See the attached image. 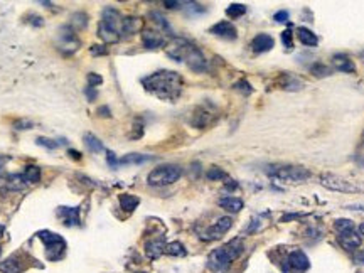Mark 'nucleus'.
I'll return each mask as SVG.
<instances>
[{"label": "nucleus", "instance_id": "nucleus-1", "mask_svg": "<svg viewBox=\"0 0 364 273\" xmlns=\"http://www.w3.org/2000/svg\"><path fill=\"white\" fill-rule=\"evenodd\" d=\"M142 83H144L147 91L159 96L160 99H167V101L177 99L184 86L182 76L177 75L176 71H167V70L152 73L150 76L144 78Z\"/></svg>", "mask_w": 364, "mask_h": 273}, {"label": "nucleus", "instance_id": "nucleus-2", "mask_svg": "<svg viewBox=\"0 0 364 273\" xmlns=\"http://www.w3.org/2000/svg\"><path fill=\"white\" fill-rule=\"evenodd\" d=\"M167 54L174 57L176 61H184L192 71L203 73L206 71V67H208V62H206V57L203 52L194 44L187 43V41L184 39L174 41V44L167 49Z\"/></svg>", "mask_w": 364, "mask_h": 273}, {"label": "nucleus", "instance_id": "nucleus-3", "mask_svg": "<svg viewBox=\"0 0 364 273\" xmlns=\"http://www.w3.org/2000/svg\"><path fill=\"white\" fill-rule=\"evenodd\" d=\"M243 250H245V246H243V241L240 238L231 240L224 246L211 251L208 256V266L214 273H224L229 268V265L243 253Z\"/></svg>", "mask_w": 364, "mask_h": 273}, {"label": "nucleus", "instance_id": "nucleus-4", "mask_svg": "<svg viewBox=\"0 0 364 273\" xmlns=\"http://www.w3.org/2000/svg\"><path fill=\"white\" fill-rule=\"evenodd\" d=\"M120 14L115 9H107L103 12L102 22L98 24V36L107 44H113L120 39Z\"/></svg>", "mask_w": 364, "mask_h": 273}, {"label": "nucleus", "instance_id": "nucleus-5", "mask_svg": "<svg viewBox=\"0 0 364 273\" xmlns=\"http://www.w3.org/2000/svg\"><path fill=\"white\" fill-rule=\"evenodd\" d=\"M181 176H182V169L179 165H160V167H155V169L150 172L149 177H147V182H149V186L163 187V186H169V184L177 182L181 179Z\"/></svg>", "mask_w": 364, "mask_h": 273}, {"label": "nucleus", "instance_id": "nucleus-6", "mask_svg": "<svg viewBox=\"0 0 364 273\" xmlns=\"http://www.w3.org/2000/svg\"><path fill=\"white\" fill-rule=\"evenodd\" d=\"M270 167L272 169H268V174L288 182H304L312 176L309 169L300 165H270Z\"/></svg>", "mask_w": 364, "mask_h": 273}, {"label": "nucleus", "instance_id": "nucleus-7", "mask_svg": "<svg viewBox=\"0 0 364 273\" xmlns=\"http://www.w3.org/2000/svg\"><path fill=\"white\" fill-rule=\"evenodd\" d=\"M38 236L46 246L47 258H49L51 261H56V260L62 258L64 250H66V241H64L62 236H59L57 233H52V231H39Z\"/></svg>", "mask_w": 364, "mask_h": 273}, {"label": "nucleus", "instance_id": "nucleus-8", "mask_svg": "<svg viewBox=\"0 0 364 273\" xmlns=\"http://www.w3.org/2000/svg\"><path fill=\"white\" fill-rule=\"evenodd\" d=\"M320 184L325 189H330V191L336 192H359V187L356 184H352L351 181H346L344 177L334 176V174H325L320 177Z\"/></svg>", "mask_w": 364, "mask_h": 273}, {"label": "nucleus", "instance_id": "nucleus-9", "mask_svg": "<svg viewBox=\"0 0 364 273\" xmlns=\"http://www.w3.org/2000/svg\"><path fill=\"white\" fill-rule=\"evenodd\" d=\"M231 226H233V219H231L229 216H223V218H219L213 226L208 228V231H206V234L203 236V238L208 240V241L209 240H219Z\"/></svg>", "mask_w": 364, "mask_h": 273}, {"label": "nucleus", "instance_id": "nucleus-10", "mask_svg": "<svg viewBox=\"0 0 364 273\" xmlns=\"http://www.w3.org/2000/svg\"><path fill=\"white\" fill-rule=\"evenodd\" d=\"M309 258H307V255L304 253V251H300V250H295L292 251L288 256H287V266H288V270H292L295 273H302L309 268Z\"/></svg>", "mask_w": 364, "mask_h": 273}, {"label": "nucleus", "instance_id": "nucleus-11", "mask_svg": "<svg viewBox=\"0 0 364 273\" xmlns=\"http://www.w3.org/2000/svg\"><path fill=\"white\" fill-rule=\"evenodd\" d=\"M216 115L218 113H216L214 110H211L208 107H199V108H196V112L192 115V125L196 128H206L208 125L214 122Z\"/></svg>", "mask_w": 364, "mask_h": 273}, {"label": "nucleus", "instance_id": "nucleus-12", "mask_svg": "<svg viewBox=\"0 0 364 273\" xmlns=\"http://www.w3.org/2000/svg\"><path fill=\"white\" fill-rule=\"evenodd\" d=\"M337 241H339V245L347 251H354L361 246V236L356 233V229L339 233L337 234Z\"/></svg>", "mask_w": 364, "mask_h": 273}, {"label": "nucleus", "instance_id": "nucleus-13", "mask_svg": "<svg viewBox=\"0 0 364 273\" xmlns=\"http://www.w3.org/2000/svg\"><path fill=\"white\" fill-rule=\"evenodd\" d=\"M142 41H144V46L147 49H159V47L166 44V39H163L160 30H154V29L142 30Z\"/></svg>", "mask_w": 364, "mask_h": 273}, {"label": "nucleus", "instance_id": "nucleus-14", "mask_svg": "<svg viewBox=\"0 0 364 273\" xmlns=\"http://www.w3.org/2000/svg\"><path fill=\"white\" fill-rule=\"evenodd\" d=\"M142 27H144V20H142L140 17H125V19H121L120 36H123V38H130V36L140 32Z\"/></svg>", "mask_w": 364, "mask_h": 273}, {"label": "nucleus", "instance_id": "nucleus-15", "mask_svg": "<svg viewBox=\"0 0 364 273\" xmlns=\"http://www.w3.org/2000/svg\"><path fill=\"white\" fill-rule=\"evenodd\" d=\"M166 251V241L160 236V238H154L145 243V255L149 256L150 260H157L159 256Z\"/></svg>", "mask_w": 364, "mask_h": 273}, {"label": "nucleus", "instance_id": "nucleus-16", "mask_svg": "<svg viewBox=\"0 0 364 273\" xmlns=\"http://www.w3.org/2000/svg\"><path fill=\"white\" fill-rule=\"evenodd\" d=\"M211 34L219 36V38H224V39H236V36H238L235 25L231 22H226V20L213 25V27H211Z\"/></svg>", "mask_w": 364, "mask_h": 273}, {"label": "nucleus", "instance_id": "nucleus-17", "mask_svg": "<svg viewBox=\"0 0 364 273\" xmlns=\"http://www.w3.org/2000/svg\"><path fill=\"white\" fill-rule=\"evenodd\" d=\"M57 216L62 218V223L66 226H76L80 224V209L78 208H59L57 209Z\"/></svg>", "mask_w": 364, "mask_h": 273}, {"label": "nucleus", "instance_id": "nucleus-18", "mask_svg": "<svg viewBox=\"0 0 364 273\" xmlns=\"http://www.w3.org/2000/svg\"><path fill=\"white\" fill-rule=\"evenodd\" d=\"M59 46L64 47L68 52H70L68 47H71V52H73V51H76L78 47H80V41H78L75 32H73L70 27H64V29L61 30V34H59Z\"/></svg>", "mask_w": 364, "mask_h": 273}, {"label": "nucleus", "instance_id": "nucleus-19", "mask_svg": "<svg viewBox=\"0 0 364 273\" xmlns=\"http://www.w3.org/2000/svg\"><path fill=\"white\" fill-rule=\"evenodd\" d=\"M273 46H275V41L268 34H258L256 38L251 41V49L255 52H267L270 51Z\"/></svg>", "mask_w": 364, "mask_h": 273}, {"label": "nucleus", "instance_id": "nucleus-20", "mask_svg": "<svg viewBox=\"0 0 364 273\" xmlns=\"http://www.w3.org/2000/svg\"><path fill=\"white\" fill-rule=\"evenodd\" d=\"M332 64H334L336 70L341 73H354L356 71L354 62H352L351 57L346 54H336L332 57Z\"/></svg>", "mask_w": 364, "mask_h": 273}, {"label": "nucleus", "instance_id": "nucleus-21", "mask_svg": "<svg viewBox=\"0 0 364 273\" xmlns=\"http://www.w3.org/2000/svg\"><path fill=\"white\" fill-rule=\"evenodd\" d=\"M297 36H299V41L302 43L304 46H307V47H315L319 44V39H317V36H315L312 30L307 29V27H299L297 30Z\"/></svg>", "mask_w": 364, "mask_h": 273}, {"label": "nucleus", "instance_id": "nucleus-22", "mask_svg": "<svg viewBox=\"0 0 364 273\" xmlns=\"http://www.w3.org/2000/svg\"><path fill=\"white\" fill-rule=\"evenodd\" d=\"M219 206L228 213H240L243 209V201L240 197H223L219 199Z\"/></svg>", "mask_w": 364, "mask_h": 273}, {"label": "nucleus", "instance_id": "nucleus-23", "mask_svg": "<svg viewBox=\"0 0 364 273\" xmlns=\"http://www.w3.org/2000/svg\"><path fill=\"white\" fill-rule=\"evenodd\" d=\"M140 204V199L137 196H131V194H120V206L123 211H135V208Z\"/></svg>", "mask_w": 364, "mask_h": 273}, {"label": "nucleus", "instance_id": "nucleus-24", "mask_svg": "<svg viewBox=\"0 0 364 273\" xmlns=\"http://www.w3.org/2000/svg\"><path fill=\"white\" fill-rule=\"evenodd\" d=\"M0 271L2 273H20L22 271V265L15 258H7L0 261Z\"/></svg>", "mask_w": 364, "mask_h": 273}, {"label": "nucleus", "instance_id": "nucleus-25", "mask_svg": "<svg viewBox=\"0 0 364 273\" xmlns=\"http://www.w3.org/2000/svg\"><path fill=\"white\" fill-rule=\"evenodd\" d=\"M280 80H283L282 88H287V90H299V88H302V86H300V85H302V80H300V78H295L292 75H288V73L282 75Z\"/></svg>", "mask_w": 364, "mask_h": 273}, {"label": "nucleus", "instance_id": "nucleus-26", "mask_svg": "<svg viewBox=\"0 0 364 273\" xmlns=\"http://www.w3.org/2000/svg\"><path fill=\"white\" fill-rule=\"evenodd\" d=\"M152 157L144 155V154H126L125 157H121L118 160L120 164H144V162L150 160Z\"/></svg>", "mask_w": 364, "mask_h": 273}, {"label": "nucleus", "instance_id": "nucleus-27", "mask_svg": "<svg viewBox=\"0 0 364 273\" xmlns=\"http://www.w3.org/2000/svg\"><path fill=\"white\" fill-rule=\"evenodd\" d=\"M163 253H167L169 256H186V248L179 241H172V243L166 245V251Z\"/></svg>", "mask_w": 364, "mask_h": 273}, {"label": "nucleus", "instance_id": "nucleus-28", "mask_svg": "<svg viewBox=\"0 0 364 273\" xmlns=\"http://www.w3.org/2000/svg\"><path fill=\"white\" fill-rule=\"evenodd\" d=\"M84 144H86V147H88V149L91 150V152H103V150H105L102 140L96 139V136L91 135V133L84 135Z\"/></svg>", "mask_w": 364, "mask_h": 273}, {"label": "nucleus", "instance_id": "nucleus-29", "mask_svg": "<svg viewBox=\"0 0 364 273\" xmlns=\"http://www.w3.org/2000/svg\"><path fill=\"white\" fill-rule=\"evenodd\" d=\"M24 179L27 182H38L41 179V170L38 165H27L24 170Z\"/></svg>", "mask_w": 364, "mask_h": 273}, {"label": "nucleus", "instance_id": "nucleus-30", "mask_svg": "<svg viewBox=\"0 0 364 273\" xmlns=\"http://www.w3.org/2000/svg\"><path fill=\"white\" fill-rule=\"evenodd\" d=\"M246 12V7L243 4H231L228 9H226V15L231 19H238L243 14Z\"/></svg>", "mask_w": 364, "mask_h": 273}, {"label": "nucleus", "instance_id": "nucleus-31", "mask_svg": "<svg viewBox=\"0 0 364 273\" xmlns=\"http://www.w3.org/2000/svg\"><path fill=\"white\" fill-rule=\"evenodd\" d=\"M334 228L337 233H344V231H351V229H356L354 228V223L351 221V219H336L334 221Z\"/></svg>", "mask_w": 364, "mask_h": 273}, {"label": "nucleus", "instance_id": "nucleus-32", "mask_svg": "<svg viewBox=\"0 0 364 273\" xmlns=\"http://www.w3.org/2000/svg\"><path fill=\"white\" fill-rule=\"evenodd\" d=\"M310 71H312V75L317 76V78H324V76L330 75V67L325 66L324 62H317V64H314L312 67H310Z\"/></svg>", "mask_w": 364, "mask_h": 273}, {"label": "nucleus", "instance_id": "nucleus-33", "mask_svg": "<svg viewBox=\"0 0 364 273\" xmlns=\"http://www.w3.org/2000/svg\"><path fill=\"white\" fill-rule=\"evenodd\" d=\"M209 181H221V179H226V172L223 169H219V167L213 165L211 169L208 170V174H206Z\"/></svg>", "mask_w": 364, "mask_h": 273}, {"label": "nucleus", "instance_id": "nucleus-34", "mask_svg": "<svg viewBox=\"0 0 364 273\" xmlns=\"http://www.w3.org/2000/svg\"><path fill=\"white\" fill-rule=\"evenodd\" d=\"M103 83V78L100 76V75H96V73H89L88 75V85H89V88H96V86H100Z\"/></svg>", "mask_w": 364, "mask_h": 273}, {"label": "nucleus", "instance_id": "nucleus-35", "mask_svg": "<svg viewBox=\"0 0 364 273\" xmlns=\"http://www.w3.org/2000/svg\"><path fill=\"white\" fill-rule=\"evenodd\" d=\"M150 15H152V17H154V20H155V22L160 25V29H166V30H167V32H171V25H169V22H167V20H166V19H163V17H162V15H160V14H157V12H152Z\"/></svg>", "mask_w": 364, "mask_h": 273}, {"label": "nucleus", "instance_id": "nucleus-36", "mask_svg": "<svg viewBox=\"0 0 364 273\" xmlns=\"http://www.w3.org/2000/svg\"><path fill=\"white\" fill-rule=\"evenodd\" d=\"M282 41H283V44L287 46V49H292V47H293V41H292V30H290V29L283 30V32H282Z\"/></svg>", "mask_w": 364, "mask_h": 273}, {"label": "nucleus", "instance_id": "nucleus-37", "mask_svg": "<svg viewBox=\"0 0 364 273\" xmlns=\"http://www.w3.org/2000/svg\"><path fill=\"white\" fill-rule=\"evenodd\" d=\"M89 52H91L93 56H105L108 52L107 49V46H102V44H94L91 46V49H89Z\"/></svg>", "mask_w": 364, "mask_h": 273}, {"label": "nucleus", "instance_id": "nucleus-38", "mask_svg": "<svg viewBox=\"0 0 364 273\" xmlns=\"http://www.w3.org/2000/svg\"><path fill=\"white\" fill-rule=\"evenodd\" d=\"M38 144L42 145V147H46V149H56V147H57V142L49 140V139H44V136H39Z\"/></svg>", "mask_w": 364, "mask_h": 273}, {"label": "nucleus", "instance_id": "nucleus-39", "mask_svg": "<svg viewBox=\"0 0 364 273\" xmlns=\"http://www.w3.org/2000/svg\"><path fill=\"white\" fill-rule=\"evenodd\" d=\"M235 88H236V90L245 91L246 94H250V93H251V86L248 85V81H238V83H236V85H235Z\"/></svg>", "mask_w": 364, "mask_h": 273}, {"label": "nucleus", "instance_id": "nucleus-40", "mask_svg": "<svg viewBox=\"0 0 364 273\" xmlns=\"http://www.w3.org/2000/svg\"><path fill=\"white\" fill-rule=\"evenodd\" d=\"M273 19H275L277 22H285V20L288 19V12L287 10H280V12H277L275 15H273Z\"/></svg>", "mask_w": 364, "mask_h": 273}, {"label": "nucleus", "instance_id": "nucleus-41", "mask_svg": "<svg viewBox=\"0 0 364 273\" xmlns=\"http://www.w3.org/2000/svg\"><path fill=\"white\" fill-rule=\"evenodd\" d=\"M107 159H108V164L112 165L113 169H115V167H117V165L120 164L118 159H117V157H115V154H113V152H110V150L107 152Z\"/></svg>", "mask_w": 364, "mask_h": 273}, {"label": "nucleus", "instance_id": "nucleus-42", "mask_svg": "<svg viewBox=\"0 0 364 273\" xmlns=\"http://www.w3.org/2000/svg\"><path fill=\"white\" fill-rule=\"evenodd\" d=\"M86 94H88L89 101H93V99L96 98V91H94V88H88V90H86Z\"/></svg>", "mask_w": 364, "mask_h": 273}, {"label": "nucleus", "instance_id": "nucleus-43", "mask_svg": "<svg viewBox=\"0 0 364 273\" xmlns=\"http://www.w3.org/2000/svg\"><path fill=\"white\" fill-rule=\"evenodd\" d=\"M356 261H357V263H362V265H364V250L359 251V253L356 255Z\"/></svg>", "mask_w": 364, "mask_h": 273}, {"label": "nucleus", "instance_id": "nucleus-44", "mask_svg": "<svg viewBox=\"0 0 364 273\" xmlns=\"http://www.w3.org/2000/svg\"><path fill=\"white\" fill-rule=\"evenodd\" d=\"M166 5H167L169 9H176V7H179V5H181V2H169V0H167Z\"/></svg>", "mask_w": 364, "mask_h": 273}, {"label": "nucleus", "instance_id": "nucleus-45", "mask_svg": "<svg viewBox=\"0 0 364 273\" xmlns=\"http://www.w3.org/2000/svg\"><path fill=\"white\" fill-rule=\"evenodd\" d=\"M70 154H71L73 159H81V154H80V152H76V150H70Z\"/></svg>", "mask_w": 364, "mask_h": 273}, {"label": "nucleus", "instance_id": "nucleus-46", "mask_svg": "<svg viewBox=\"0 0 364 273\" xmlns=\"http://www.w3.org/2000/svg\"><path fill=\"white\" fill-rule=\"evenodd\" d=\"M359 233L364 236V223H361V226H359Z\"/></svg>", "mask_w": 364, "mask_h": 273}, {"label": "nucleus", "instance_id": "nucleus-47", "mask_svg": "<svg viewBox=\"0 0 364 273\" xmlns=\"http://www.w3.org/2000/svg\"><path fill=\"white\" fill-rule=\"evenodd\" d=\"M2 233H4V228H2V226H0V234H2Z\"/></svg>", "mask_w": 364, "mask_h": 273}]
</instances>
